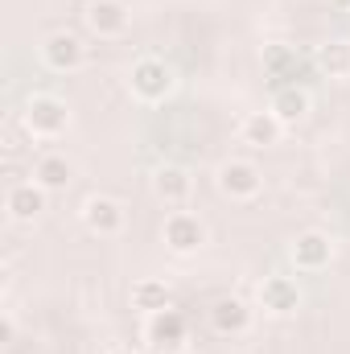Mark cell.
Here are the masks:
<instances>
[{"label": "cell", "instance_id": "20", "mask_svg": "<svg viewBox=\"0 0 350 354\" xmlns=\"http://www.w3.org/2000/svg\"><path fill=\"white\" fill-rule=\"evenodd\" d=\"M12 334H17V326H12V317H4V322H0V342L8 346V342H12Z\"/></svg>", "mask_w": 350, "mask_h": 354}, {"label": "cell", "instance_id": "8", "mask_svg": "<svg viewBox=\"0 0 350 354\" xmlns=\"http://www.w3.org/2000/svg\"><path fill=\"white\" fill-rule=\"evenodd\" d=\"M260 305L268 313H297L301 309V284L293 276H264L260 280Z\"/></svg>", "mask_w": 350, "mask_h": 354}, {"label": "cell", "instance_id": "10", "mask_svg": "<svg viewBox=\"0 0 350 354\" xmlns=\"http://www.w3.org/2000/svg\"><path fill=\"white\" fill-rule=\"evenodd\" d=\"M264 71L272 79H280V87H288V83H301V75L309 71V58L297 54L293 46H268L264 50Z\"/></svg>", "mask_w": 350, "mask_h": 354}, {"label": "cell", "instance_id": "16", "mask_svg": "<svg viewBox=\"0 0 350 354\" xmlns=\"http://www.w3.org/2000/svg\"><path fill=\"white\" fill-rule=\"evenodd\" d=\"M128 301H132V309H140V313L174 309V292H169V284H165V280H157V276L136 280V284H132V292H128Z\"/></svg>", "mask_w": 350, "mask_h": 354}, {"label": "cell", "instance_id": "3", "mask_svg": "<svg viewBox=\"0 0 350 354\" xmlns=\"http://www.w3.org/2000/svg\"><path fill=\"white\" fill-rule=\"evenodd\" d=\"M42 62L50 66V71H79L83 62H87V46H83V37L79 33H66V29H58V33H50L46 41H42Z\"/></svg>", "mask_w": 350, "mask_h": 354}, {"label": "cell", "instance_id": "21", "mask_svg": "<svg viewBox=\"0 0 350 354\" xmlns=\"http://www.w3.org/2000/svg\"><path fill=\"white\" fill-rule=\"evenodd\" d=\"M107 354H132V351H124V346H116V351H107Z\"/></svg>", "mask_w": 350, "mask_h": 354}, {"label": "cell", "instance_id": "11", "mask_svg": "<svg viewBox=\"0 0 350 354\" xmlns=\"http://www.w3.org/2000/svg\"><path fill=\"white\" fill-rule=\"evenodd\" d=\"M260 185H264V177L252 161H227V165L219 169V189H223L227 198H256Z\"/></svg>", "mask_w": 350, "mask_h": 354}, {"label": "cell", "instance_id": "5", "mask_svg": "<svg viewBox=\"0 0 350 354\" xmlns=\"http://www.w3.org/2000/svg\"><path fill=\"white\" fill-rule=\"evenodd\" d=\"M46 202H50V189H42L37 181H12L8 194H4V210L17 223H33L46 210Z\"/></svg>", "mask_w": 350, "mask_h": 354}, {"label": "cell", "instance_id": "4", "mask_svg": "<svg viewBox=\"0 0 350 354\" xmlns=\"http://www.w3.org/2000/svg\"><path fill=\"white\" fill-rule=\"evenodd\" d=\"M165 243H169V252L177 256H190V252H198L202 243H206V223L198 218V214H190V210H174L169 218H165Z\"/></svg>", "mask_w": 350, "mask_h": 354}, {"label": "cell", "instance_id": "7", "mask_svg": "<svg viewBox=\"0 0 350 354\" xmlns=\"http://www.w3.org/2000/svg\"><path fill=\"white\" fill-rule=\"evenodd\" d=\"M330 260H334V243H330L326 231H301L297 235L293 264L301 268V272H322V268H330Z\"/></svg>", "mask_w": 350, "mask_h": 354}, {"label": "cell", "instance_id": "18", "mask_svg": "<svg viewBox=\"0 0 350 354\" xmlns=\"http://www.w3.org/2000/svg\"><path fill=\"white\" fill-rule=\"evenodd\" d=\"M71 177H75V165H71L66 157H58V153L37 157V165H33V181H37L42 189H50V194L66 189V185H71Z\"/></svg>", "mask_w": 350, "mask_h": 354}, {"label": "cell", "instance_id": "12", "mask_svg": "<svg viewBox=\"0 0 350 354\" xmlns=\"http://www.w3.org/2000/svg\"><path fill=\"white\" fill-rule=\"evenodd\" d=\"M145 338L153 342V351H174L185 338V317L177 309H161V313H149V326H145Z\"/></svg>", "mask_w": 350, "mask_h": 354}, {"label": "cell", "instance_id": "9", "mask_svg": "<svg viewBox=\"0 0 350 354\" xmlns=\"http://www.w3.org/2000/svg\"><path fill=\"white\" fill-rule=\"evenodd\" d=\"M128 21H132V12L124 0H91L87 4V25L99 37H120L128 29Z\"/></svg>", "mask_w": 350, "mask_h": 354}, {"label": "cell", "instance_id": "1", "mask_svg": "<svg viewBox=\"0 0 350 354\" xmlns=\"http://www.w3.org/2000/svg\"><path fill=\"white\" fill-rule=\"evenodd\" d=\"M128 83H132V95H136V99H145V103H161V99L174 95L177 75L169 71V62H161V58H140V62L132 66Z\"/></svg>", "mask_w": 350, "mask_h": 354}, {"label": "cell", "instance_id": "13", "mask_svg": "<svg viewBox=\"0 0 350 354\" xmlns=\"http://www.w3.org/2000/svg\"><path fill=\"white\" fill-rule=\"evenodd\" d=\"M268 107H272V115L288 128V124H301L305 115H309V91L301 87V83H288V87H276L272 91V99H268Z\"/></svg>", "mask_w": 350, "mask_h": 354}, {"label": "cell", "instance_id": "15", "mask_svg": "<svg viewBox=\"0 0 350 354\" xmlns=\"http://www.w3.org/2000/svg\"><path fill=\"white\" fill-rule=\"evenodd\" d=\"M280 132H284V124L272 115V107L252 111V115L243 120V128H239L243 145H252V149H272V145H280Z\"/></svg>", "mask_w": 350, "mask_h": 354}, {"label": "cell", "instance_id": "14", "mask_svg": "<svg viewBox=\"0 0 350 354\" xmlns=\"http://www.w3.org/2000/svg\"><path fill=\"white\" fill-rule=\"evenodd\" d=\"M210 326L219 330V334H243L248 326H252V305L248 301H239V297H219L214 301V309H210Z\"/></svg>", "mask_w": 350, "mask_h": 354}, {"label": "cell", "instance_id": "6", "mask_svg": "<svg viewBox=\"0 0 350 354\" xmlns=\"http://www.w3.org/2000/svg\"><path fill=\"white\" fill-rule=\"evenodd\" d=\"M83 223L95 235H120L124 231V206L107 194H91L83 202Z\"/></svg>", "mask_w": 350, "mask_h": 354}, {"label": "cell", "instance_id": "19", "mask_svg": "<svg viewBox=\"0 0 350 354\" xmlns=\"http://www.w3.org/2000/svg\"><path fill=\"white\" fill-rule=\"evenodd\" d=\"M313 66L326 75V79H350V41H326V46H317V54H313Z\"/></svg>", "mask_w": 350, "mask_h": 354}, {"label": "cell", "instance_id": "2", "mask_svg": "<svg viewBox=\"0 0 350 354\" xmlns=\"http://www.w3.org/2000/svg\"><path fill=\"white\" fill-rule=\"evenodd\" d=\"M25 128L33 136H62L71 128V107L58 95H33L25 103Z\"/></svg>", "mask_w": 350, "mask_h": 354}, {"label": "cell", "instance_id": "17", "mask_svg": "<svg viewBox=\"0 0 350 354\" xmlns=\"http://www.w3.org/2000/svg\"><path fill=\"white\" fill-rule=\"evenodd\" d=\"M190 189H194V181H190V174H185L181 165H161V169L153 174V194H157L161 202H169V206L185 202Z\"/></svg>", "mask_w": 350, "mask_h": 354}]
</instances>
